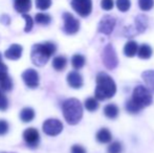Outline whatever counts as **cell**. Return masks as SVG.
Instances as JSON below:
<instances>
[{"instance_id":"1","label":"cell","mask_w":154,"mask_h":153,"mask_svg":"<svg viewBox=\"0 0 154 153\" xmlns=\"http://www.w3.org/2000/svg\"><path fill=\"white\" fill-rule=\"evenodd\" d=\"M153 102L152 91L147 86L138 85L133 89L132 98L125 104V109L131 115L138 113L145 107L151 105Z\"/></svg>"},{"instance_id":"2","label":"cell","mask_w":154,"mask_h":153,"mask_svg":"<svg viewBox=\"0 0 154 153\" xmlns=\"http://www.w3.org/2000/svg\"><path fill=\"white\" fill-rule=\"evenodd\" d=\"M56 50H57V45L51 41L37 43L32 48L31 58L32 63L36 66H44L49 58L56 53Z\"/></svg>"},{"instance_id":"3","label":"cell","mask_w":154,"mask_h":153,"mask_svg":"<svg viewBox=\"0 0 154 153\" xmlns=\"http://www.w3.org/2000/svg\"><path fill=\"white\" fill-rule=\"evenodd\" d=\"M116 85L112 78L105 72H100L97 76V88L94 96L97 100L104 101L110 99L116 94Z\"/></svg>"},{"instance_id":"4","label":"cell","mask_w":154,"mask_h":153,"mask_svg":"<svg viewBox=\"0 0 154 153\" xmlns=\"http://www.w3.org/2000/svg\"><path fill=\"white\" fill-rule=\"evenodd\" d=\"M63 116L69 125H75L83 116V107L78 99H68L62 104Z\"/></svg>"},{"instance_id":"5","label":"cell","mask_w":154,"mask_h":153,"mask_svg":"<svg viewBox=\"0 0 154 153\" xmlns=\"http://www.w3.org/2000/svg\"><path fill=\"white\" fill-rule=\"evenodd\" d=\"M102 61H103L104 65L106 66V68L110 70L114 69L118 66V55H116V50H114L113 46L111 44H108L105 46L103 53H102Z\"/></svg>"},{"instance_id":"6","label":"cell","mask_w":154,"mask_h":153,"mask_svg":"<svg viewBox=\"0 0 154 153\" xmlns=\"http://www.w3.org/2000/svg\"><path fill=\"white\" fill-rule=\"evenodd\" d=\"M63 20H64V25H63V31L67 35H75L80 29V22L77 18L73 17L70 13H64L63 14Z\"/></svg>"},{"instance_id":"7","label":"cell","mask_w":154,"mask_h":153,"mask_svg":"<svg viewBox=\"0 0 154 153\" xmlns=\"http://www.w3.org/2000/svg\"><path fill=\"white\" fill-rule=\"evenodd\" d=\"M71 8L81 17H87L91 14V0H71Z\"/></svg>"},{"instance_id":"8","label":"cell","mask_w":154,"mask_h":153,"mask_svg":"<svg viewBox=\"0 0 154 153\" xmlns=\"http://www.w3.org/2000/svg\"><path fill=\"white\" fill-rule=\"evenodd\" d=\"M43 132L49 136H56L63 130V124L57 118H48L43 123Z\"/></svg>"},{"instance_id":"9","label":"cell","mask_w":154,"mask_h":153,"mask_svg":"<svg viewBox=\"0 0 154 153\" xmlns=\"http://www.w3.org/2000/svg\"><path fill=\"white\" fill-rule=\"evenodd\" d=\"M148 26V18L144 15H138L135 18V25L133 27H128L125 31V36L132 37L136 34H140L146 31Z\"/></svg>"},{"instance_id":"10","label":"cell","mask_w":154,"mask_h":153,"mask_svg":"<svg viewBox=\"0 0 154 153\" xmlns=\"http://www.w3.org/2000/svg\"><path fill=\"white\" fill-rule=\"evenodd\" d=\"M116 20L114 17L110 16V15H105L103 18L101 19L97 26V31L100 33L104 34V35H110L112 33V31L114 29L116 26Z\"/></svg>"},{"instance_id":"11","label":"cell","mask_w":154,"mask_h":153,"mask_svg":"<svg viewBox=\"0 0 154 153\" xmlns=\"http://www.w3.org/2000/svg\"><path fill=\"white\" fill-rule=\"evenodd\" d=\"M22 80L27 87L32 88V89L38 87L39 83H40V78H39L38 72L35 69H32V68H29L23 72Z\"/></svg>"},{"instance_id":"12","label":"cell","mask_w":154,"mask_h":153,"mask_svg":"<svg viewBox=\"0 0 154 153\" xmlns=\"http://www.w3.org/2000/svg\"><path fill=\"white\" fill-rule=\"evenodd\" d=\"M23 139L29 148H37L40 142V134L35 128H27L23 132Z\"/></svg>"},{"instance_id":"13","label":"cell","mask_w":154,"mask_h":153,"mask_svg":"<svg viewBox=\"0 0 154 153\" xmlns=\"http://www.w3.org/2000/svg\"><path fill=\"white\" fill-rule=\"evenodd\" d=\"M22 51L23 48L20 44H12L4 53V56H5L6 59L8 60H18L21 58L22 56Z\"/></svg>"},{"instance_id":"14","label":"cell","mask_w":154,"mask_h":153,"mask_svg":"<svg viewBox=\"0 0 154 153\" xmlns=\"http://www.w3.org/2000/svg\"><path fill=\"white\" fill-rule=\"evenodd\" d=\"M67 83L70 87L79 89L83 86V78L78 72H70L67 75Z\"/></svg>"},{"instance_id":"15","label":"cell","mask_w":154,"mask_h":153,"mask_svg":"<svg viewBox=\"0 0 154 153\" xmlns=\"http://www.w3.org/2000/svg\"><path fill=\"white\" fill-rule=\"evenodd\" d=\"M14 8L20 14H25L32 8V0H14Z\"/></svg>"},{"instance_id":"16","label":"cell","mask_w":154,"mask_h":153,"mask_svg":"<svg viewBox=\"0 0 154 153\" xmlns=\"http://www.w3.org/2000/svg\"><path fill=\"white\" fill-rule=\"evenodd\" d=\"M97 141L101 144H107V143H110L112 139V134L107 128H102L100 129L99 131L97 132Z\"/></svg>"},{"instance_id":"17","label":"cell","mask_w":154,"mask_h":153,"mask_svg":"<svg viewBox=\"0 0 154 153\" xmlns=\"http://www.w3.org/2000/svg\"><path fill=\"white\" fill-rule=\"evenodd\" d=\"M138 51V45L135 41L131 40L128 41L125 44V47H124V54H125L127 57H134V56L137 54Z\"/></svg>"},{"instance_id":"18","label":"cell","mask_w":154,"mask_h":153,"mask_svg":"<svg viewBox=\"0 0 154 153\" xmlns=\"http://www.w3.org/2000/svg\"><path fill=\"white\" fill-rule=\"evenodd\" d=\"M120 113V109L116 104H107L104 108V115L110 120L116 118Z\"/></svg>"},{"instance_id":"19","label":"cell","mask_w":154,"mask_h":153,"mask_svg":"<svg viewBox=\"0 0 154 153\" xmlns=\"http://www.w3.org/2000/svg\"><path fill=\"white\" fill-rule=\"evenodd\" d=\"M146 86L154 93V70H146L142 75Z\"/></svg>"},{"instance_id":"20","label":"cell","mask_w":154,"mask_h":153,"mask_svg":"<svg viewBox=\"0 0 154 153\" xmlns=\"http://www.w3.org/2000/svg\"><path fill=\"white\" fill-rule=\"evenodd\" d=\"M153 54V50L151 48L150 45L148 44H142L140 47H138V51H137V56L140 58V59H149L151 58Z\"/></svg>"},{"instance_id":"21","label":"cell","mask_w":154,"mask_h":153,"mask_svg":"<svg viewBox=\"0 0 154 153\" xmlns=\"http://www.w3.org/2000/svg\"><path fill=\"white\" fill-rule=\"evenodd\" d=\"M67 65V59L64 56H57L53 60V67L58 72H62Z\"/></svg>"},{"instance_id":"22","label":"cell","mask_w":154,"mask_h":153,"mask_svg":"<svg viewBox=\"0 0 154 153\" xmlns=\"http://www.w3.org/2000/svg\"><path fill=\"white\" fill-rule=\"evenodd\" d=\"M20 120L24 123H29L31 121L34 120L35 118V110L32 108L26 107V108H23L20 111Z\"/></svg>"},{"instance_id":"23","label":"cell","mask_w":154,"mask_h":153,"mask_svg":"<svg viewBox=\"0 0 154 153\" xmlns=\"http://www.w3.org/2000/svg\"><path fill=\"white\" fill-rule=\"evenodd\" d=\"M86 63V59L84 56L80 55V54H77L75 55L72 58H71V65L75 69H81Z\"/></svg>"},{"instance_id":"24","label":"cell","mask_w":154,"mask_h":153,"mask_svg":"<svg viewBox=\"0 0 154 153\" xmlns=\"http://www.w3.org/2000/svg\"><path fill=\"white\" fill-rule=\"evenodd\" d=\"M0 88L4 91H10L13 89V80L8 75L0 79Z\"/></svg>"},{"instance_id":"25","label":"cell","mask_w":154,"mask_h":153,"mask_svg":"<svg viewBox=\"0 0 154 153\" xmlns=\"http://www.w3.org/2000/svg\"><path fill=\"white\" fill-rule=\"evenodd\" d=\"M35 21L40 25H47L51 22V17L44 13H39L35 16Z\"/></svg>"},{"instance_id":"26","label":"cell","mask_w":154,"mask_h":153,"mask_svg":"<svg viewBox=\"0 0 154 153\" xmlns=\"http://www.w3.org/2000/svg\"><path fill=\"white\" fill-rule=\"evenodd\" d=\"M84 105H85V108L87 109L88 111H90V112L95 111L99 108V102H97V98H88L87 100L85 101Z\"/></svg>"},{"instance_id":"27","label":"cell","mask_w":154,"mask_h":153,"mask_svg":"<svg viewBox=\"0 0 154 153\" xmlns=\"http://www.w3.org/2000/svg\"><path fill=\"white\" fill-rule=\"evenodd\" d=\"M138 6L144 12H148L154 6V0H138Z\"/></svg>"},{"instance_id":"28","label":"cell","mask_w":154,"mask_h":153,"mask_svg":"<svg viewBox=\"0 0 154 153\" xmlns=\"http://www.w3.org/2000/svg\"><path fill=\"white\" fill-rule=\"evenodd\" d=\"M108 153H122L123 152V145L120 142H113L108 146L107 149Z\"/></svg>"},{"instance_id":"29","label":"cell","mask_w":154,"mask_h":153,"mask_svg":"<svg viewBox=\"0 0 154 153\" xmlns=\"http://www.w3.org/2000/svg\"><path fill=\"white\" fill-rule=\"evenodd\" d=\"M131 6L130 0H116V8L121 12H127Z\"/></svg>"},{"instance_id":"30","label":"cell","mask_w":154,"mask_h":153,"mask_svg":"<svg viewBox=\"0 0 154 153\" xmlns=\"http://www.w3.org/2000/svg\"><path fill=\"white\" fill-rule=\"evenodd\" d=\"M51 5V0H36L37 8L41 11H45L49 8Z\"/></svg>"},{"instance_id":"31","label":"cell","mask_w":154,"mask_h":153,"mask_svg":"<svg viewBox=\"0 0 154 153\" xmlns=\"http://www.w3.org/2000/svg\"><path fill=\"white\" fill-rule=\"evenodd\" d=\"M22 17L25 19V22H26L24 32L29 33V32H31L32 29V26H34V20H32V17L29 16V15H27V14H22Z\"/></svg>"},{"instance_id":"32","label":"cell","mask_w":154,"mask_h":153,"mask_svg":"<svg viewBox=\"0 0 154 153\" xmlns=\"http://www.w3.org/2000/svg\"><path fill=\"white\" fill-rule=\"evenodd\" d=\"M114 2L113 0H102L101 1V6L103 10L105 11H110L113 8Z\"/></svg>"},{"instance_id":"33","label":"cell","mask_w":154,"mask_h":153,"mask_svg":"<svg viewBox=\"0 0 154 153\" xmlns=\"http://www.w3.org/2000/svg\"><path fill=\"white\" fill-rule=\"evenodd\" d=\"M8 123L4 120H0V135H4L8 132Z\"/></svg>"},{"instance_id":"34","label":"cell","mask_w":154,"mask_h":153,"mask_svg":"<svg viewBox=\"0 0 154 153\" xmlns=\"http://www.w3.org/2000/svg\"><path fill=\"white\" fill-rule=\"evenodd\" d=\"M8 107V99H6V96H4L3 94H2V96H0V110L1 111L6 110Z\"/></svg>"},{"instance_id":"35","label":"cell","mask_w":154,"mask_h":153,"mask_svg":"<svg viewBox=\"0 0 154 153\" xmlns=\"http://www.w3.org/2000/svg\"><path fill=\"white\" fill-rule=\"evenodd\" d=\"M71 153H86V150L83 146L81 145H73L71 147Z\"/></svg>"},{"instance_id":"36","label":"cell","mask_w":154,"mask_h":153,"mask_svg":"<svg viewBox=\"0 0 154 153\" xmlns=\"http://www.w3.org/2000/svg\"><path fill=\"white\" fill-rule=\"evenodd\" d=\"M6 75H8V66L4 63H2V61H1L0 62V79L5 77Z\"/></svg>"},{"instance_id":"37","label":"cell","mask_w":154,"mask_h":153,"mask_svg":"<svg viewBox=\"0 0 154 153\" xmlns=\"http://www.w3.org/2000/svg\"><path fill=\"white\" fill-rule=\"evenodd\" d=\"M2 94H3V93H2V91H1V88H0V96H1Z\"/></svg>"},{"instance_id":"38","label":"cell","mask_w":154,"mask_h":153,"mask_svg":"<svg viewBox=\"0 0 154 153\" xmlns=\"http://www.w3.org/2000/svg\"><path fill=\"white\" fill-rule=\"evenodd\" d=\"M1 60H2V56H1V54H0V62H1Z\"/></svg>"},{"instance_id":"39","label":"cell","mask_w":154,"mask_h":153,"mask_svg":"<svg viewBox=\"0 0 154 153\" xmlns=\"http://www.w3.org/2000/svg\"><path fill=\"white\" fill-rule=\"evenodd\" d=\"M0 153H13V152H0Z\"/></svg>"}]
</instances>
